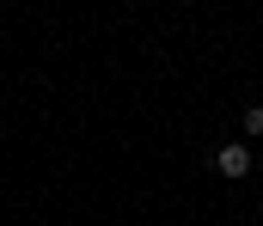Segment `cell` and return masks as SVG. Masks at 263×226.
<instances>
[{
    "mask_svg": "<svg viewBox=\"0 0 263 226\" xmlns=\"http://www.w3.org/2000/svg\"><path fill=\"white\" fill-rule=\"evenodd\" d=\"M214 171H220V177H245V171H251V153H245V147H220Z\"/></svg>",
    "mask_w": 263,
    "mask_h": 226,
    "instance_id": "cell-1",
    "label": "cell"
},
{
    "mask_svg": "<svg viewBox=\"0 0 263 226\" xmlns=\"http://www.w3.org/2000/svg\"><path fill=\"white\" fill-rule=\"evenodd\" d=\"M245 135H263V110H245Z\"/></svg>",
    "mask_w": 263,
    "mask_h": 226,
    "instance_id": "cell-2",
    "label": "cell"
}]
</instances>
